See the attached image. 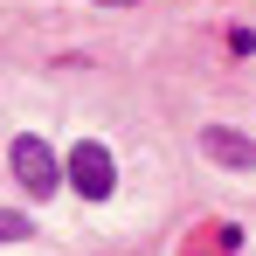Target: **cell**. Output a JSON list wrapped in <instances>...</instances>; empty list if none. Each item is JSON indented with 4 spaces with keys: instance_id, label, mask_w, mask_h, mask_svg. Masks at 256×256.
I'll return each mask as SVG.
<instances>
[{
    "instance_id": "5",
    "label": "cell",
    "mask_w": 256,
    "mask_h": 256,
    "mask_svg": "<svg viewBox=\"0 0 256 256\" xmlns=\"http://www.w3.org/2000/svg\"><path fill=\"white\" fill-rule=\"evenodd\" d=\"M28 236H35V222H28V214L0 208V242H28Z\"/></svg>"
},
{
    "instance_id": "4",
    "label": "cell",
    "mask_w": 256,
    "mask_h": 256,
    "mask_svg": "<svg viewBox=\"0 0 256 256\" xmlns=\"http://www.w3.org/2000/svg\"><path fill=\"white\" fill-rule=\"evenodd\" d=\"M228 250H236V228H208L187 242V256H228Z\"/></svg>"
},
{
    "instance_id": "3",
    "label": "cell",
    "mask_w": 256,
    "mask_h": 256,
    "mask_svg": "<svg viewBox=\"0 0 256 256\" xmlns=\"http://www.w3.org/2000/svg\"><path fill=\"white\" fill-rule=\"evenodd\" d=\"M201 152H208L214 166H236V173L256 166V138H250V132H228V125H208V132H201Z\"/></svg>"
},
{
    "instance_id": "6",
    "label": "cell",
    "mask_w": 256,
    "mask_h": 256,
    "mask_svg": "<svg viewBox=\"0 0 256 256\" xmlns=\"http://www.w3.org/2000/svg\"><path fill=\"white\" fill-rule=\"evenodd\" d=\"M97 7H132V0H97Z\"/></svg>"
},
{
    "instance_id": "2",
    "label": "cell",
    "mask_w": 256,
    "mask_h": 256,
    "mask_svg": "<svg viewBox=\"0 0 256 256\" xmlns=\"http://www.w3.org/2000/svg\"><path fill=\"white\" fill-rule=\"evenodd\" d=\"M7 160H14V180H21L35 201L56 194V180H62V173H56V152H48L42 138H14V152H7Z\"/></svg>"
},
{
    "instance_id": "1",
    "label": "cell",
    "mask_w": 256,
    "mask_h": 256,
    "mask_svg": "<svg viewBox=\"0 0 256 256\" xmlns=\"http://www.w3.org/2000/svg\"><path fill=\"white\" fill-rule=\"evenodd\" d=\"M70 187H76L84 201H111V187H118V166H111V152H104L97 138H84V146L70 152Z\"/></svg>"
}]
</instances>
